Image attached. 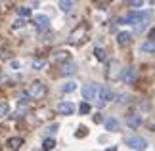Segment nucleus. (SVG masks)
<instances>
[{"instance_id": "nucleus-17", "label": "nucleus", "mask_w": 155, "mask_h": 151, "mask_svg": "<svg viewBox=\"0 0 155 151\" xmlns=\"http://www.w3.org/2000/svg\"><path fill=\"white\" fill-rule=\"evenodd\" d=\"M77 90V82H65L63 86H61V92L63 94H67V92H75Z\"/></svg>"}, {"instance_id": "nucleus-18", "label": "nucleus", "mask_w": 155, "mask_h": 151, "mask_svg": "<svg viewBox=\"0 0 155 151\" xmlns=\"http://www.w3.org/2000/svg\"><path fill=\"white\" fill-rule=\"evenodd\" d=\"M142 52H153L155 50V42H150V40H146L144 44H142V48H140Z\"/></svg>"}, {"instance_id": "nucleus-7", "label": "nucleus", "mask_w": 155, "mask_h": 151, "mask_svg": "<svg viewBox=\"0 0 155 151\" xmlns=\"http://www.w3.org/2000/svg\"><path fill=\"white\" fill-rule=\"evenodd\" d=\"M35 25H37L40 31H44V29L50 27V17H48V15H42V14L35 15Z\"/></svg>"}, {"instance_id": "nucleus-8", "label": "nucleus", "mask_w": 155, "mask_h": 151, "mask_svg": "<svg viewBox=\"0 0 155 151\" xmlns=\"http://www.w3.org/2000/svg\"><path fill=\"white\" fill-rule=\"evenodd\" d=\"M130 40H132V34L127 33V31H121L117 34V44L119 46H127V44H130Z\"/></svg>"}, {"instance_id": "nucleus-22", "label": "nucleus", "mask_w": 155, "mask_h": 151, "mask_svg": "<svg viewBox=\"0 0 155 151\" xmlns=\"http://www.w3.org/2000/svg\"><path fill=\"white\" fill-rule=\"evenodd\" d=\"M44 65H46V61H44V59H35V61H33V69L40 71V69H44Z\"/></svg>"}, {"instance_id": "nucleus-5", "label": "nucleus", "mask_w": 155, "mask_h": 151, "mask_svg": "<svg viewBox=\"0 0 155 151\" xmlns=\"http://www.w3.org/2000/svg\"><path fill=\"white\" fill-rule=\"evenodd\" d=\"M98 98H100V107L105 105L107 101H111V100H113V90H111V88H107V86H100V94H98Z\"/></svg>"}, {"instance_id": "nucleus-19", "label": "nucleus", "mask_w": 155, "mask_h": 151, "mask_svg": "<svg viewBox=\"0 0 155 151\" xmlns=\"http://www.w3.org/2000/svg\"><path fill=\"white\" fill-rule=\"evenodd\" d=\"M8 113H10V103H6V101H0V117H6Z\"/></svg>"}, {"instance_id": "nucleus-6", "label": "nucleus", "mask_w": 155, "mask_h": 151, "mask_svg": "<svg viewBox=\"0 0 155 151\" xmlns=\"http://www.w3.org/2000/svg\"><path fill=\"white\" fill-rule=\"evenodd\" d=\"M75 109H77V107L71 103V101H61V103H58V107H56V111L59 115H65V117H67V115H73Z\"/></svg>"}, {"instance_id": "nucleus-12", "label": "nucleus", "mask_w": 155, "mask_h": 151, "mask_svg": "<svg viewBox=\"0 0 155 151\" xmlns=\"http://www.w3.org/2000/svg\"><path fill=\"white\" fill-rule=\"evenodd\" d=\"M134 77H136L134 67H127V69H124L123 73H121V78H123L124 82H132V80H134Z\"/></svg>"}, {"instance_id": "nucleus-11", "label": "nucleus", "mask_w": 155, "mask_h": 151, "mask_svg": "<svg viewBox=\"0 0 155 151\" xmlns=\"http://www.w3.org/2000/svg\"><path fill=\"white\" fill-rule=\"evenodd\" d=\"M104 126H105V130H109V132H117L119 130V120L109 117V119L104 120Z\"/></svg>"}, {"instance_id": "nucleus-1", "label": "nucleus", "mask_w": 155, "mask_h": 151, "mask_svg": "<svg viewBox=\"0 0 155 151\" xmlns=\"http://www.w3.org/2000/svg\"><path fill=\"white\" fill-rule=\"evenodd\" d=\"M150 11H130L124 17L119 19V23H130V25H136V31H140V29H144L146 21L150 19Z\"/></svg>"}, {"instance_id": "nucleus-14", "label": "nucleus", "mask_w": 155, "mask_h": 151, "mask_svg": "<svg viewBox=\"0 0 155 151\" xmlns=\"http://www.w3.org/2000/svg\"><path fill=\"white\" fill-rule=\"evenodd\" d=\"M77 73V65L75 63H65L61 67V75H73Z\"/></svg>"}, {"instance_id": "nucleus-25", "label": "nucleus", "mask_w": 155, "mask_h": 151, "mask_svg": "<svg viewBox=\"0 0 155 151\" xmlns=\"http://www.w3.org/2000/svg\"><path fill=\"white\" fill-rule=\"evenodd\" d=\"M17 14H19L21 17H29V15H31V10H29V8H19Z\"/></svg>"}, {"instance_id": "nucleus-20", "label": "nucleus", "mask_w": 155, "mask_h": 151, "mask_svg": "<svg viewBox=\"0 0 155 151\" xmlns=\"http://www.w3.org/2000/svg\"><path fill=\"white\" fill-rule=\"evenodd\" d=\"M79 113H81V115H88V113H90V103L82 101V103L79 105Z\"/></svg>"}, {"instance_id": "nucleus-16", "label": "nucleus", "mask_w": 155, "mask_h": 151, "mask_svg": "<svg viewBox=\"0 0 155 151\" xmlns=\"http://www.w3.org/2000/svg\"><path fill=\"white\" fill-rule=\"evenodd\" d=\"M54 147H56V140H54V138H46L42 142V149L44 151H52Z\"/></svg>"}, {"instance_id": "nucleus-9", "label": "nucleus", "mask_w": 155, "mask_h": 151, "mask_svg": "<svg viewBox=\"0 0 155 151\" xmlns=\"http://www.w3.org/2000/svg\"><path fill=\"white\" fill-rule=\"evenodd\" d=\"M127 124L130 126V128H138V126L142 124V117L138 113H134V115H128L127 117Z\"/></svg>"}, {"instance_id": "nucleus-2", "label": "nucleus", "mask_w": 155, "mask_h": 151, "mask_svg": "<svg viewBox=\"0 0 155 151\" xmlns=\"http://www.w3.org/2000/svg\"><path fill=\"white\" fill-rule=\"evenodd\" d=\"M25 96H27V98H33V100H40V98L46 96V86L42 82H33L31 86L27 88Z\"/></svg>"}, {"instance_id": "nucleus-23", "label": "nucleus", "mask_w": 155, "mask_h": 151, "mask_svg": "<svg viewBox=\"0 0 155 151\" xmlns=\"http://www.w3.org/2000/svg\"><path fill=\"white\" fill-rule=\"evenodd\" d=\"M94 56H96L100 61H105V52L102 50V48H96V50H94Z\"/></svg>"}, {"instance_id": "nucleus-10", "label": "nucleus", "mask_w": 155, "mask_h": 151, "mask_svg": "<svg viewBox=\"0 0 155 151\" xmlns=\"http://www.w3.org/2000/svg\"><path fill=\"white\" fill-rule=\"evenodd\" d=\"M84 33H86V27H84V25H82V27H79V29H77V31H75L73 34H71L69 42H73V44H79V42L82 40V34H84Z\"/></svg>"}, {"instance_id": "nucleus-30", "label": "nucleus", "mask_w": 155, "mask_h": 151, "mask_svg": "<svg viewBox=\"0 0 155 151\" xmlns=\"http://www.w3.org/2000/svg\"><path fill=\"white\" fill-rule=\"evenodd\" d=\"M117 101H121V103H124V101H127V96H123V94H121V96H119V100H117Z\"/></svg>"}, {"instance_id": "nucleus-28", "label": "nucleus", "mask_w": 155, "mask_h": 151, "mask_svg": "<svg viewBox=\"0 0 155 151\" xmlns=\"http://www.w3.org/2000/svg\"><path fill=\"white\" fill-rule=\"evenodd\" d=\"M58 128H59V126H58L56 123H52V124L48 126V132H50V134H54V132H58Z\"/></svg>"}, {"instance_id": "nucleus-4", "label": "nucleus", "mask_w": 155, "mask_h": 151, "mask_svg": "<svg viewBox=\"0 0 155 151\" xmlns=\"http://www.w3.org/2000/svg\"><path fill=\"white\" fill-rule=\"evenodd\" d=\"M82 98L86 100V103L90 100H96L98 98V94H100V86L98 84H94V82H90V84H84V86H82Z\"/></svg>"}, {"instance_id": "nucleus-3", "label": "nucleus", "mask_w": 155, "mask_h": 151, "mask_svg": "<svg viewBox=\"0 0 155 151\" xmlns=\"http://www.w3.org/2000/svg\"><path fill=\"white\" fill-rule=\"evenodd\" d=\"M124 143H127L130 149H134V151H142V149L147 147V140L142 138V136H128L127 140H124Z\"/></svg>"}, {"instance_id": "nucleus-24", "label": "nucleus", "mask_w": 155, "mask_h": 151, "mask_svg": "<svg viewBox=\"0 0 155 151\" xmlns=\"http://www.w3.org/2000/svg\"><path fill=\"white\" fill-rule=\"evenodd\" d=\"M79 128H81V130H77V132H75V136H77V138H82V136H86V134H88L86 126H79Z\"/></svg>"}, {"instance_id": "nucleus-15", "label": "nucleus", "mask_w": 155, "mask_h": 151, "mask_svg": "<svg viewBox=\"0 0 155 151\" xmlns=\"http://www.w3.org/2000/svg\"><path fill=\"white\" fill-rule=\"evenodd\" d=\"M21 143H23L21 138H10V140H8V147L10 149H19Z\"/></svg>"}, {"instance_id": "nucleus-27", "label": "nucleus", "mask_w": 155, "mask_h": 151, "mask_svg": "<svg viewBox=\"0 0 155 151\" xmlns=\"http://www.w3.org/2000/svg\"><path fill=\"white\" fill-rule=\"evenodd\" d=\"M147 40H150V42H155V27L151 29L150 33H147Z\"/></svg>"}, {"instance_id": "nucleus-26", "label": "nucleus", "mask_w": 155, "mask_h": 151, "mask_svg": "<svg viewBox=\"0 0 155 151\" xmlns=\"http://www.w3.org/2000/svg\"><path fill=\"white\" fill-rule=\"evenodd\" d=\"M128 6H132V8H140V6H144V2L142 0H132V2H127Z\"/></svg>"}, {"instance_id": "nucleus-31", "label": "nucleus", "mask_w": 155, "mask_h": 151, "mask_svg": "<svg viewBox=\"0 0 155 151\" xmlns=\"http://www.w3.org/2000/svg\"><path fill=\"white\" fill-rule=\"evenodd\" d=\"M102 120V115H94V123H100Z\"/></svg>"}, {"instance_id": "nucleus-13", "label": "nucleus", "mask_w": 155, "mask_h": 151, "mask_svg": "<svg viewBox=\"0 0 155 151\" xmlns=\"http://www.w3.org/2000/svg\"><path fill=\"white\" fill-rule=\"evenodd\" d=\"M73 2H71V0H61V2H58V8L61 10V11H71L73 10Z\"/></svg>"}, {"instance_id": "nucleus-21", "label": "nucleus", "mask_w": 155, "mask_h": 151, "mask_svg": "<svg viewBox=\"0 0 155 151\" xmlns=\"http://www.w3.org/2000/svg\"><path fill=\"white\" fill-rule=\"evenodd\" d=\"M54 59H56V61H67V59H69V54L67 52H58L56 56H54Z\"/></svg>"}, {"instance_id": "nucleus-32", "label": "nucleus", "mask_w": 155, "mask_h": 151, "mask_svg": "<svg viewBox=\"0 0 155 151\" xmlns=\"http://www.w3.org/2000/svg\"><path fill=\"white\" fill-rule=\"evenodd\" d=\"M105 151H117V147H115V146H113V147H107Z\"/></svg>"}, {"instance_id": "nucleus-29", "label": "nucleus", "mask_w": 155, "mask_h": 151, "mask_svg": "<svg viewBox=\"0 0 155 151\" xmlns=\"http://www.w3.org/2000/svg\"><path fill=\"white\" fill-rule=\"evenodd\" d=\"M23 25H25V21H21V19H19L17 23H14V29H17V27H23Z\"/></svg>"}, {"instance_id": "nucleus-33", "label": "nucleus", "mask_w": 155, "mask_h": 151, "mask_svg": "<svg viewBox=\"0 0 155 151\" xmlns=\"http://www.w3.org/2000/svg\"><path fill=\"white\" fill-rule=\"evenodd\" d=\"M150 130H153V132H155V123H153V124H150Z\"/></svg>"}]
</instances>
